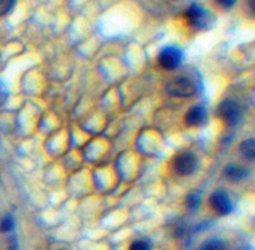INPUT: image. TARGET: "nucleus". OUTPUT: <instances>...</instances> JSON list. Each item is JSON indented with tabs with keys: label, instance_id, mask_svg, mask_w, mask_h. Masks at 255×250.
Returning a JSON list of instances; mask_svg holds the SVG:
<instances>
[{
	"label": "nucleus",
	"instance_id": "nucleus-1",
	"mask_svg": "<svg viewBox=\"0 0 255 250\" xmlns=\"http://www.w3.org/2000/svg\"><path fill=\"white\" fill-rule=\"evenodd\" d=\"M196 84L187 76H176L167 84V92L172 96L188 97L196 94Z\"/></svg>",
	"mask_w": 255,
	"mask_h": 250
},
{
	"label": "nucleus",
	"instance_id": "nucleus-2",
	"mask_svg": "<svg viewBox=\"0 0 255 250\" xmlns=\"http://www.w3.org/2000/svg\"><path fill=\"white\" fill-rule=\"evenodd\" d=\"M182 51L174 46H167L162 49V51L158 55V62L164 70H176L182 62Z\"/></svg>",
	"mask_w": 255,
	"mask_h": 250
},
{
	"label": "nucleus",
	"instance_id": "nucleus-3",
	"mask_svg": "<svg viewBox=\"0 0 255 250\" xmlns=\"http://www.w3.org/2000/svg\"><path fill=\"white\" fill-rule=\"evenodd\" d=\"M218 115L227 125L233 126L241 119V109H239L238 104L232 100H227L223 101L218 107Z\"/></svg>",
	"mask_w": 255,
	"mask_h": 250
},
{
	"label": "nucleus",
	"instance_id": "nucleus-4",
	"mask_svg": "<svg viewBox=\"0 0 255 250\" xmlns=\"http://www.w3.org/2000/svg\"><path fill=\"white\" fill-rule=\"evenodd\" d=\"M209 202H211L212 208H213L217 213L221 214V216H227V214L231 213L232 209H233V206H232V202L228 193L224 191H221V189L212 193Z\"/></svg>",
	"mask_w": 255,
	"mask_h": 250
},
{
	"label": "nucleus",
	"instance_id": "nucleus-5",
	"mask_svg": "<svg viewBox=\"0 0 255 250\" xmlns=\"http://www.w3.org/2000/svg\"><path fill=\"white\" fill-rule=\"evenodd\" d=\"M197 159L191 153H182L176 157L173 162V168L181 176H189L196 171Z\"/></svg>",
	"mask_w": 255,
	"mask_h": 250
},
{
	"label": "nucleus",
	"instance_id": "nucleus-6",
	"mask_svg": "<svg viewBox=\"0 0 255 250\" xmlns=\"http://www.w3.org/2000/svg\"><path fill=\"white\" fill-rule=\"evenodd\" d=\"M189 24L194 27H202L207 24V12L198 5H192L186 14Z\"/></svg>",
	"mask_w": 255,
	"mask_h": 250
},
{
	"label": "nucleus",
	"instance_id": "nucleus-7",
	"mask_svg": "<svg viewBox=\"0 0 255 250\" xmlns=\"http://www.w3.org/2000/svg\"><path fill=\"white\" fill-rule=\"evenodd\" d=\"M186 124L188 126H201L207 120V110L203 106H193L186 115Z\"/></svg>",
	"mask_w": 255,
	"mask_h": 250
},
{
	"label": "nucleus",
	"instance_id": "nucleus-8",
	"mask_svg": "<svg viewBox=\"0 0 255 250\" xmlns=\"http://www.w3.org/2000/svg\"><path fill=\"white\" fill-rule=\"evenodd\" d=\"M224 177L231 182H241L248 177V171L244 167L237 164H229L224 168Z\"/></svg>",
	"mask_w": 255,
	"mask_h": 250
},
{
	"label": "nucleus",
	"instance_id": "nucleus-9",
	"mask_svg": "<svg viewBox=\"0 0 255 250\" xmlns=\"http://www.w3.org/2000/svg\"><path fill=\"white\" fill-rule=\"evenodd\" d=\"M241 154L248 161H254L255 158V141L254 138H249L247 141L242 142L241 144Z\"/></svg>",
	"mask_w": 255,
	"mask_h": 250
},
{
	"label": "nucleus",
	"instance_id": "nucleus-10",
	"mask_svg": "<svg viewBox=\"0 0 255 250\" xmlns=\"http://www.w3.org/2000/svg\"><path fill=\"white\" fill-rule=\"evenodd\" d=\"M199 250H226V244L221 239H211L202 244Z\"/></svg>",
	"mask_w": 255,
	"mask_h": 250
},
{
	"label": "nucleus",
	"instance_id": "nucleus-11",
	"mask_svg": "<svg viewBox=\"0 0 255 250\" xmlns=\"http://www.w3.org/2000/svg\"><path fill=\"white\" fill-rule=\"evenodd\" d=\"M199 204H201V197L197 192H193L187 197V207L189 208V211H197Z\"/></svg>",
	"mask_w": 255,
	"mask_h": 250
},
{
	"label": "nucleus",
	"instance_id": "nucleus-12",
	"mask_svg": "<svg viewBox=\"0 0 255 250\" xmlns=\"http://www.w3.org/2000/svg\"><path fill=\"white\" fill-rule=\"evenodd\" d=\"M14 228V218L11 216H6L2 218V221L0 222V232L2 233H9Z\"/></svg>",
	"mask_w": 255,
	"mask_h": 250
},
{
	"label": "nucleus",
	"instance_id": "nucleus-13",
	"mask_svg": "<svg viewBox=\"0 0 255 250\" xmlns=\"http://www.w3.org/2000/svg\"><path fill=\"white\" fill-rule=\"evenodd\" d=\"M14 5L15 2L10 1V0H0V16H4L7 12L11 11Z\"/></svg>",
	"mask_w": 255,
	"mask_h": 250
},
{
	"label": "nucleus",
	"instance_id": "nucleus-14",
	"mask_svg": "<svg viewBox=\"0 0 255 250\" xmlns=\"http://www.w3.org/2000/svg\"><path fill=\"white\" fill-rule=\"evenodd\" d=\"M129 250H151V248H149L148 243H146V242L136 241L131 244Z\"/></svg>",
	"mask_w": 255,
	"mask_h": 250
},
{
	"label": "nucleus",
	"instance_id": "nucleus-15",
	"mask_svg": "<svg viewBox=\"0 0 255 250\" xmlns=\"http://www.w3.org/2000/svg\"><path fill=\"white\" fill-rule=\"evenodd\" d=\"M218 4L223 5L224 7H227V6H233V5H234V1H219Z\"/></svg>",
	"mask_w": 255,
	"mask_h": 250
}]
</instances>
